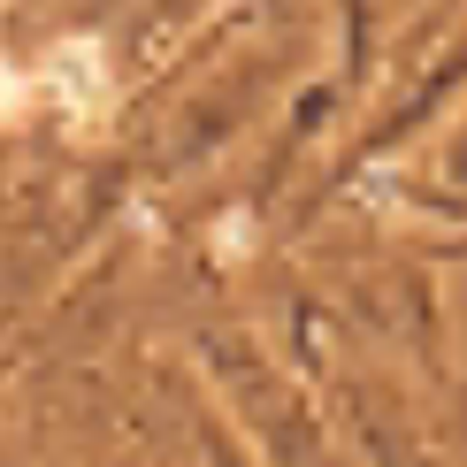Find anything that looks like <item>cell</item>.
Masks as SVG:
<instances>
[{
	"mask_svg": "<svg viewBox=\"0 0 467 467\" xmlns=\"http://www.w3.org/2000/svg\"><path fill=\"white\" fill-rule=\"evenodd\" d=\"M16 115H24V85H16V69L0 62V123H16Z\"/></svg>",
	"mask_w": 467,
	"mask_h": 467,
	"instance_id": "obj_1",
	"label": "cell"
}]
</instances>
